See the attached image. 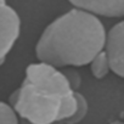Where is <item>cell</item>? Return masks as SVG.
<instances>
[{"label": "cell", "instance_id": "cell-9", "mask_svg": "<svg viewBox=\"0 0 124 124\" xmlns=\"http://www.w3.org/2000/svg\"><path fill=\"white\" fill-rule=\"evenodd\" d=\"M62 72L65 73L70 85L72 86L73 90L78 91V89L82 85V76L80 73L76 70V67H66V68H62Z\"/></svg>", "mask_w": 124, "mask_h": 124}, {"label": "cell", "instance_id": "cell-10", "mask_svg": "<svg viewBox=\"0 0 124 124\" xmlns=\"http://www.w3.org/2000/svg\"><path fill=\"white\" fill-rule=\"evenodd\" d=\"M112 124H124V123H119V122H116V123H112Z\"/></svg>", "mask_w": 124, "mask_h": 124}, {"label": "cell", "instance_id": "cell-1", "mask_svg": "<svg viewBox=\"0 0 124 124\" xmlns=\"http://www.w3.org/2000/svg\"><path fill=\"white\" fill-rule=\"evenodd\" d=\"M107 31L96 15L73 8L50 22L37 44L38 61L56 68L82 67L105 49Z\"/></svg>", "mask_w": 124, "mask_h": 124}, {"label": "cell", "instance_id": "cell-6", "mask_svg": "<svg viewBox=\"0 0 124 124\" xmlns=\"http://www.w3.org/2000/svg\"><path fill=\"white\" fill-rule=\"evenodd\" d=\"M90 71L94 78L96 79H103L105 77L108 76L111 72V66H109V60L105 50L99 52L91 61H90Z\"/></svg>", "mask_w": 124, "mask_h": 124}, {"label": "cell", "instance_id": "cell-3", "mask_svg": "<svg viewBox=\"0 0 124 124\" xmlns=\"http://www.w3.org/2000/svg\"><path fill=\"white\" fill-rule=\"evenodd\" d=\"M21 34V18L17 11L0 0V66H1Z\"/></svg>", "mask_w": 124, "mask_h": 124}, {"label": "cell", "instance_id": "cell-2", "mask_svg": "<svg viewBox=\"0 0 124 124\" xmlns=\"http://www.w3.org/2000/svg\"><path fill=\"white\" fill-rule=\"evenodd\" d=\"M9 103L29 124H65L76 112L77 91L62 70L38 61L27 66Z\"/></svg>", "mask_w": 124, "mask_h": 124}, {"label": "cell", "instance_id": "cell-8", "mask_svg": "<svg viewBox=\"0 0 124 124\" xmlns=\"http://www.w3.org/2000/svg\"><path fill=\"white\" fill-rule=\"evenodd\" d=\"M0 124H20V117L15 108L4 101H0Z\"/></svg>", "mask_w": 124, "mask_h": 124}, {"label": "cell", "instance_id": "cell-7", "mask_svg": "<svg viewBox=\"0 0 124 124\" xmlns=\"http://www.w3.org/2000/svg\"><path fill=\"white\" fill-rule=\"evenodd\" d=\"M88 111H89L88 100L84 97L83 94L77 91V108H76V112L65 124H79L86 117Z\"/></svg>", "mask_w": 124, "mask_h": 124}, {"label": "cell", "instance_id": "cell-4", "mask_svg": "<svg viewBox=\"0 0 124 124\" xmlns=\"http://www.w3.org/2000/svg\"><path fill=\"white\" fill-rule=\"evenodd\" d=\"M103 50L108 56L111 71L124 78V20L117 22L107 31Z\"/></svg>", "mask_w": 124, "mask_h": 124}, {"label": "cell", "instance_id": "cell-5", "mask_svg": "<svg viewBox=\"0 0 124 124\" xmlns=\"http://www.w3.org/2000/svg\"><path fill=\"white\" fill-rule=\"evenodd\" d=\"M77 9L85 10L97 17H124V0H67Z\"/></svg>", "mask_w": 124, "mask_h": 124}, {"label": "cell", "instance_id": "cell-11", "mask_svg": "<svg viewBox=\"0 0 124 124\" xmlns=\"http://www.w3.org/2000/svg\"><path fill=\"white\" fill-rule=\"evenodd\" d=\"M123 101H124V95H123Z\"/></svg>", "mask_w": 124, "mask_h": 124}]
</instances>
